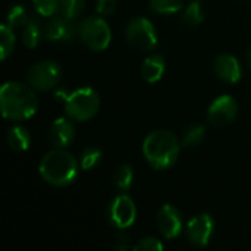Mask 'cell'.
Instances as JSON below:
<instances>
[{"label":"cell","mask_w":251,"mask_h":251,"mask_svg":"<svg viewBox=\"0 0 251 251\" xmlns=\"http://www.w3.org/2000/svg\"><path fill=\"white\" fill-rule=\"evenodd\" d=\"M7 144L15 151H26L31 146V135L26 128L15 125L7 131Z\"/></svg>","instance_id":"obj_17"},{"label":"cell","mask_w":251,"mask_h":251,"mask_svg":"<svg viewBox=\"0 0 251 251\" xmlns=\"http://www.w3.org/2000/svg\"><path fill=\"white\" fill-rule=\"evenodd\" d=\"M0 107L6 119L25 121L35 115L38 101L34 88L18 81L4 82L0 90Z\"/></svg>","instance_id":"obj_1"},{"label":"cell","mask_w":251,"mask_h":251,"mask_svg":"<svg viewBox=\"0 0 251 251\" xmlns=\"http://www.w3.org/2000/svg\"><path fill=\"white\" fill-rule=\"evenodd\" d=\"M165 69H166L165 57L162 54H150L144 59L141 65V76L147 82L154 84L162 79Z\"/></svg>","instance_id":"obj_15"},{"label":"cell","mask_w":251,"mask_h":251,"mask_svg":"<svg viewBox=\"0 0 251 251\" xmlns=\"http://www.w3.org/2000/svg\"><path fill=\"white\" fill-rule=\"evenodd\" d=\"M44 37V26H41L38 18L31 16L28 24L24 26L22 31V43L28 47V49H35L41 38Z\"/></svg>","instance_id":"obj_16"},{"label":"cell","mask_w":251,"mask_h":251,"mask_svg":"<svg viewBox=\"0 0 251 251\" xmlns=\"http://www.w3.org/2000/svg\"><path fill=\"white\" fill-rule=\"evenodd\" d=\"M206 137V128L203 125H191L184 131L182 146L184 147H196Z\"/></svg>","instance_id":"obj_24"},{"label":"cell","mask_w":251,"mask_h":251,"mask_svg":"<svg viewBox=\"0 0 251 251\" xmlns=\"http://www.w3.org/2000/svg\"><path fill=\"white\" fill-rule=\"evenodd\" d=\"M213 68H215L218 78L224 82L235 84L241 79V75H243L241 65L238 62V59L232 54H228V53L219 54L215 59Z\"/></svg>","instance_id":"obj_13"},{"label":"cell","mask_w":251,"mask_h":251,"mask_svg":"<svg viewBox=\"0 0 251 251\" xmlns=\"http://www.w3.org/2000/svg\"><path fill=\"white\" fill-rule=\"evenodd\" d=\"M238 115V103L229 94H222L213 100L207 110V121L216 126L222 128L229 125Z\"/></svg>","instance_id":"obj_9"},{"label":"cell","mask_w":251,"mask_h":251,"mask_svg":"<svg viewBox=\"0 0 251 251\" xmlns=\"http://www.w3.org/2000/svg\"><path fill=\"white\" fill-rule=\"evenodd\" d=\"M112 181H113V185L116 188H119L121 191H128L132 185V181H134V172H132V168L131 165H119L115 171H113V175H112Z\"/></svg>","instance_id":"obj_18"},{"label":"cell","mask_w":251,"mask_h":251,"mask_svg":"<svg viewBox=\"0 0 251 251\" xmlns=\"http://www.w3.org/2000/svg\"><path fill=\"white\" fill-rule=\"evenodd\" d=\"M116 10V0H97V13L109 16Z\"/></svg>","instance_id":"obj_28"},{"label":"cell","mask_w":251,"mask_h":251,"mask_svg":"<svg viewBox=\"0 0 251 251\" xmlns=\"http://www.w3.org/2000/svg\"><path fill=\"white\" fill-rule=\"evenodd\" d=\"M62 78L60 65L54 60H41L32 65L26 72L28 84L37 91H47L54 88Z\"/></svg>","instance_id":"obj_7"},{"label":"cell","mask_w":251,"mask_h":251,"mask_svg":"<svg viewBox=\"0 0 251 251\" xmlns=\"http://www.w3.org/2000/svg\"><path fill=\"white\" fill-rule=\"evenodd\" d=\"M113 249L118 251H125L129 249V237L125 234H119L113 240Z\"/></svg>","instance_id":"obj_29"},{"label":"cell","mask_w":251,"mask_h":251,"mask_svg":"<svg viewBox=\"0 0 251 251\" xmlns=\"http://www.w3.org/2000/svg\"><path fill=\"white\" fill-rule=\"evenodd\" d=\"M156 222H157V228H159L160 234L168 240L176 238L184 229L182 216H181L179 210L176 207H174L172 204H163L159 209Z\"/></svg>","instance_id":"obj_12"},{"label":"cell","mask_w":251,"mask_h":251,"mask_svg":"<svg viewBox=\"0 0 251 251\" xmlns=\"http://www.w3.org/2000/svg\"><path fill=\"white\" fill-rule=\"evenodd\" d=\"M85 0H60V13L69 19H75L84 10Z\"/></svg>","instance_id":"obj_26"},{"label":"cell","mask_w":251,"mask_h":251,"mask_svg":"<svg viewBox=\"0 0 251 251\" xmlns=\"http://www.w3.org/2000/svg\"><path fill=\"white\" fill-rule=\"evenodd\" d=\"M215 221L209 213H200L194 216L185 226L188 241L196 247H206L213 235Z\"/></svg>","instance_id":"obj_11"},{"label":"cell","mask_w":251,"mask_h":251,"mask_svg":"<svg viewBox=\"0 0 251 251\" xmlns=\"http://www.w3.org/2000/svg\"><path fill=\"white\" fill-rule=\"evenodd\" d=\"M44 37L53 43L56 41L69 43L76 37H79V24H76L75 19H69L63 16L62 13L50 16L44 25Z\"/></svg>","instance_id":"obj_8"},{"label":"cell","mask_w":251,"mask_h":251,"mask_svg":"<svg viewBox=\"0 0 251 251\" xmlns=\"http://www.w3.org/2000/svg\"><path fill=\"white\" fill-rule=\"evenodd\" d=\"M128 44L137 51H151L157 46V34L150 19L144 16L132 18L125 29Z\"/></svg>","instance_id":"obj_6"},{"label":"cell","mask_w":251,"mask_h":251,"mask_svg":"<svg viewBox=\"0 0 251 251\" xmlns=\"http://www.w3.org/2000/svg\"><path fill=\"white\" fill-rule=\"evenodd\" d=\"M109 222L118 229H126L134 225L137 218V207L128 196H118L107 207Z\"/></svg>","instance_id":"obj_10"},{"label":"cell","mask_w":251,"mask_h":251,"mask_svg":"<svg viewBox=\"0 0 251 251\" xmlns=\"http://www.w3.org/2000/svg\"><path fill=\"white\" fill-rule=\"evenodd\" d=\"M100 109V96L91 87H79L65 97V112L68 118L85 122L96 116Z\"/></svg>","instance_id":"obj_4"},{"label":"cell","mask_w":251,"mask_h":251,"mask_svg":"<svg viewBox=\"0 0 251 251\" xmlns=\"http://www.w3.org/2000/svg\"><path fill=\"white\" fill-rule=\"evenodd\" d=\"M134 251H162L163 250V244L160 243V240L153 238V237H146L143 240H140L134 247Z\"/></svg>","instance_id":"obj_27"},{"label":"cell","mask_w":251,"mask_h":251,"mask_svg":"<svg viewBox=\"0 0 251 251\" xmlns=\"http://www.w3.org/2000/svg\"><path fill=\"white\" fill-rule=\"evenodd\" d=\"M143 154L150 166L157 171L172 168L179 156V141L176 135L166 129L150 132L143 143Z\"/></svg>","instance_id":"obj_2"},{"label":"cell","mask_w":251,"mask_h":251,"mask_svg":"<svg viewBox=\"0 0 251 251\" xmlns=\"http://www.w3.org/2000/svg\"><path fill=\"white\" fill-rule=\"evenodd\" d=\"M75 138V126L68 118H57L49 129V141L54 149L68 147Z\"/></svg>","instance_id":"obj_14"},{"label":"cell","mask_w":251,"mask_h":251,"mask_svg":"<svg viewBox=\"0 0 251 251\" xmlns=\"http://www.w3.org/2000/svg\"><path fill=\"white\" fill-rule=\"evenodd\" d=\"M247 63H249V66H250L251 69V46L249 47V50H247Z\"/></svg>","instance_id":"obj_30"},{"label":"cell","mask_w":251,"mask_h":251,"mask_svg":"<svg viewBox=\"0 0 251 251\" xmlns=\"http://www.w3.org/2000/svg\"><path fill=\"white\" fill-rule=\"evenodd\" d=\"M7 24L0 26V59L6 60L15 49V34Z\"/></svg>","instance_id":"obj_20"},{"label":"cell","mask_w":251,"mask_h":251,"mask_svg":"<svg viewBox=\"0 0 251 251\" xmlns=\"http://www.w3.org/2000/svg\"><path fill=\"white\" fill-rule=\"evenodd\" d=\"M101 157H103V151L99 147H96V146L87 147L81 153L79 166L82 171H91L101 162Z\"/></svg>","instance_id":"obj_21"},{"label":"cell","mask_w":251,"mask_h":251,"mask_svg":"<svg viewBox=\"0 0 251 251\" xmlns=\"http://www.w3.org/2000/svg\"><path fill=\"white\" fill-rule=\"evenodd\" d=\"M79 38L88 49L101 51L109 47L112 41V31L101 16H88L79 22Z\"/></svg>","instance_id":"obj_5"},{"label":"cell","mask_w":251,"mask_h":251,"mask_svg":"<svg viewBox=\"0 0 251 251\" xmlns=\"http://www.w3.org/2000/svg\"><path fill=\"white\" fill-rule=\"evenodd\" d=\"M149 7L160 15H174L184 7V0H150Z\"/></svg>","instance_id":"obj_22"},{"label":"cell","mask_w":251,"mask_h":251,"mask_svg":"<svg viewBox=\"0 0 251 251\" xmlns=\"http://www.w3.org/2000/svg\"><path fill=\"white\" fill-rule=\"evenodd\" d=\"M29 13L24 4H15L9 9L7 16H6V24L10 28H21L25 26L29 21Z\"/></svg>","instance_id":"obj_19"},{"label":"cell","mask_w":251,"mask_h":251,"mask_svg":"<svg viewBox=\"0 0 251 251\" xmlns=\"http://www.w3.org/2000/svg\"><path fill=\"white\" fill-rule=\"evenodd\" d=\"M204 21V12H203V7L200 6V3L197 0H194L193 3H190L185 10H184V15H182V22L191 28L200 25L201 22Z\"/></svg>","instance_id":"obj_23"},{"label":"cell","mask_w":251,"mask_h":251,"mask_svg":"<svg viewBox=\"0 0 251 251\" xmlns=\"http://www.w3.org/2000/svg\"><path fill=\"white\" fill-rule=\"evenodd\" d=\"M35 10L46 18L57 15L60 12V0H32Z\"/></svg>","instance_id":"obj_25"},{"label":"cell","mask_w":251,"mask_h":251,"mask_svg":"<svg viewBox=\"0 0 251 251\" xmlns=\"http://www.w3.org/2000/svg\"><path fill=\"white\" fill-rule=\"evenodd\" d=\"M79 168V163L71 153L63 149H54L44 154L38 172L47 184L53 187H66L76 179Z\"/></svg>","instance_id":"obj_3"}]
</instances>
